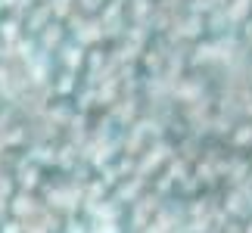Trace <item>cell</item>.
<instances>
[{
	"label": "cell",
	"instance_id": "6da1fadb",
	"mask_svg": "<svg viewBox=\"0 0 252 233\" xmlns=\"http://www.w3.org/2000/svg\"><path fill=\"white\" fill-rule=\"evenodd\" d=\"M69 233H84V227H81V224H72V230H69Z\"/></svg>",
	"mask_w": 252,
	"mask_h": 233
},
{
	"label": "cell",
	"instance_id": "3957f363",
	"mask_svg": "<svg viewBox=\"0 0 252 233\" xmlns=\"http://www.w3.org/2000/svg\"><path fill=\"white\" fill-rule=\"evenodd\" d=\"M100 233H115V227H109V224H106V230H100Z\"/></svg>",
	"mask_w": 252,
	"mask_h": 233
},
{
	"label": "cell",
	"instance_id": "7a4b0ae2",
	"mask_svg": "<svg viewBox=\"0 0 252 233\" xmlns=\"http://www.w3.org/2000/svg\"><path fill=\"white\" fill-rule=\"evenodd\" d=\"M3 233H19V227H16V224H6V230H3Z\"/></svg>",
	"mask_w": 252,
	"mask_h": 233
}]
</instances>
